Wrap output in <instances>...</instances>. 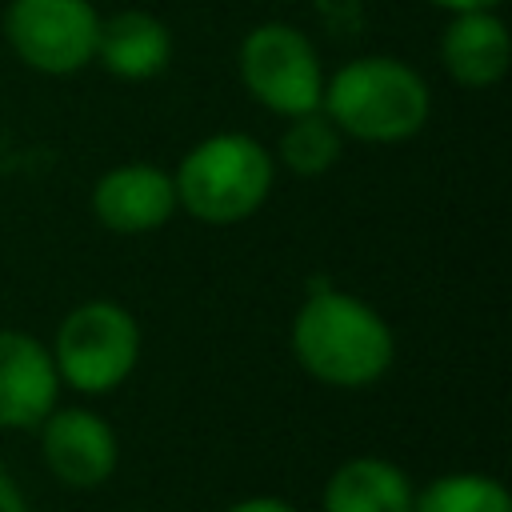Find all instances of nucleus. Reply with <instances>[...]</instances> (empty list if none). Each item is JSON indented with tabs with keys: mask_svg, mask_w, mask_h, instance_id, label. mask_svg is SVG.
<instances>
[{
	"mask_svg": "<svg viewBox=\"0 0 512 512\" xmlns=\"http://www.w3.org/2000/svg\"><path fill=\"white\" fill-rule=\"evenodd\" d=\"M296 364L328 388H368L396 360V336L388 320L360 296L340 288H316L292 316Z\"/></svg>",
	"mask_w": 512,
	"mask_h": 512,
	"instance_id": "nucleus-1",
	"label": "nucleus"
},
{
	"mask_svg": "<svg viewBox=\"0 0 512 512\" xmlns=\"http://www.w3.org/2000/svg\"><path fill=\"white\" fill-rule=\"evenodd\" d=\"M344 152V136L340 128L316 108V112H304V116H292L288 128L280 132L276 140V156L288 172L296 176H324Z\"/></svg>",
	"mask_w": 512,
	"mask_h": 512,
	"instance_id": "nucleus-13",
	"label": "nucleus"
},
{
	"mask_svg": "<svg viewBox=\"0 0 512 512\" xmlns=\"http://www.w3.org/2000/svg\"><path fill=\"white\" fill-rule=\"evenodd\" d=\"M236 72L244 92L272 116H304L320 108L324 64L308 32L284 20H268L244 32L236 48Z\"/></svg>",
	"mask_w": 512,
	"mask_h": 512,
	"instance_id": "nucleus-5",
	"label": "nucleus"
},
{
	"mask_svg": "<svg viewBox=\"0 0 512 512\" xmlns=\"http://www.w3.org/2000/svg\"><path fill=\"white\" fill-rule=\"evenodd\" d=\"M416 488L384 456H352L324 484V512H412Z\"/></svg>",
	"mask_w": 512,
	"mask_h": 512,
	"instance_id": "nucleus-12",
	"label": "nucleus"
},
{
	"mask_svg": "<svg viewBox=\"0 0 512 512\" xmlns=\"http://www.w3.org/2000/svg\"><path fill=\"white\" fill-rule=\"evenodd\" d=\"M48 352L60 384L104 396L132 376L140 360V324L116 300H84L60 320Z\"/></svg>",
	"mask_w": 512,
	"mask_h": 512,
	"instance_id": "nucleus-4",
	"label": "nucleus"
},
{
	"mask_svg": "<svg viewBox=\"0 0 512 512\" xmlns=\"http://www.w3.org/2000/svg\"><path fill=\"white\" fill-rule=\"evenodd\" d=\"M0 512H28V504H24V496H20V488H16V480L0 468Z\"/></svg>",
	"mask_w": 512,
	"mask_h": 512,
	"instance_id": "nucleus-16",
	"label": "nucleus"
},
{
	"mask_svg": "<svg viewBox=\"0 0 512 512\" xmlns=\"http://www.w3.org/2000/svg\"><path fill=\"white\" fill-rule=\"evenodd\" d=\"M96 60L116 80H152L172 60V32L144 8H120L112 16H100Z\"/></svg>",
	"mask_w": 512,
	"mask_h": 512,
	"instance_id": "nucleus-11",
	"label": "nucleus"
},
{
	"mask_svg": "<svg viewBox=\"0 0 512 512\" xmlns=\"http://www.w3.org/2000/svg\"><path fill=\"white\" fill-rule=\"evenodd\" d=\"M40 452L48 472L68 488H96L116 472L120 444L104 416L92 408H52L40 420Z\"/></svg>",
	"mask_w": 512,
	"mask_h": 512,
	"instance_id": "nucleus-7",
	"label": "nucleus"
},
{
	"mask_svg": "<svg viewBox=\"0 0 512 512\" xmlns=\"http://www.w3.org/2000/svg\"><path fill=\"white\" fill-rule=\"evenodd\" d=\"M508 60H512V40L496 8L452 12V20L440 32V64L456 84L492 88L496 80H504Z\"/></svg>",
	"mask_w": 512,
	"mask_h": 512,
	"instance_id": "nucleus-10",
	"label": "nucleus"
},
{
	"mask_svg": "<svg viewBox=\"0 0 512 512\" xmlns=\"http://www.w3.org/2000/svg\"><path fill=\"white\" fill-rule=\"evenodd\" d=\"M272 180H276V160L248 132L204 136L180 156L172 172L176 208H184L192 220L212 228L248 220L268 200Z\"/></svg>",
	"mask_w": 512,
	"mask_h": 512,
	"instance_id": "nucleus-3",
	"label": "nucleus"
},
{
	"mask_svg": "<svg viewBox=\"0 0 512 512\" xmlns=\"http://www.w3.org/2000/svg\"><path fill=\"white\" fill-rule=\"evenodd\" d=\"M100 12L92 0H8L4 40L20 64L44 76H76L96 60Z\"/></svg>",
	"mask_w": 512,
	"mask_h": 512,
	"instance_id": "nucleus-6",
	"label": "nucleus"
},
{
	"mask_svg": "<svg viewBox=\"0 0 512 512\" xmlns=\"http://www.w3.org/2000/svg\"><path fill=\"white\" fill-rule=\"evenodd\" d=\"M320 112L360 144L412 140L432 116L424 76L396 56H356L324 76Z\"/></svg>",
	"mask_w": 512,
	"mask_h": 512,
	"instance_id": "nucleus-2",
	"label": "nucleus"
},
{
	"mask_svg": "<svg viewBox=\"0 0 512 512\" xmlns=\"http://www.w3.org/2000/svg\"><path fill=\"white\" fill-rule=\"evenodd\" d=\"M412 512H512V496L496 476L448 472L416 492Z\"/></svg>",
	"mask_w": 512,
	"mask_h": 512,
	"instance_id": "nucleus-14",
	"label": "nucleus"
},
{
	"mask_svg": "<svg viewBox=\"0 0 512 512\" xmlns=\"http://www.w3.org/2000/svg\"><path fill=\"white\" fill-rule=\"evenodd\" d=\"M88 204H92V216L116 236L156 232L176 212L172 172H164L156 164H144V160L116 164L92 184V200Z\"/></svg>",
	"mask_w": 512,
	"mask_h": 512,
	"instance_id": "nucleus-8",
	"label": "nucleus"
},
{
	"mask_svg": "<svg viewBox=\"0 0 512 512\" xmlns=\"http://www.w3.org/2000/svg\"><path fill=\"white\" fill-rule=\"evenodd\" d=\"M444 12H480V8H500V0H428Z\"/></svg>",
	"mask_w": 512,
	"mask_h": 512,
	"instance_id": "nucleus-17",
	"label": "nucleus"
},
{
	"mask_svg": "<svg viewBox=\"0 0 512 512\" xmlns=\"http://www.w3.org/2000/svg\"><path fill=\"white\" fill-rule=\"evenodd\" d=\"M56 400L60 376L48 344L20 328H0V428H40Z\"/></svg>",
	"mask_w": 512,
	"mask_h": 512,
	"instance_id": "nucleus-9",
	"label": "nucleus"
},
{
	"mask_svg": "<svg viewBox=\"0 0 512 512\" xmlns=\"http://www.w3.org/2000/svg\"><path fill=\"white\" fill-rule=\"evenodd\" d=\"M224 512H296V508L288 500H280V496H248V500H236Z\"/></svg>",
	"mask_w": 512,
	"mask_h": 512,
	"instance_id": "nucleus-15",
	"label": "nucleus"
}]
</instances>
